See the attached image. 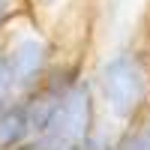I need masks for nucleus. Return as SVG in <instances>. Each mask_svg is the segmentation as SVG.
Returning <instances> with one entry per match:
<instances>
[{"mask_svg":"<svg viewBox=\"0 0 150 150\" xmlns=\"http://www.w3.org/2000/svg\"><path fill=\"white\" fill-rule=\"evenodd\" d=\"M99 114L117 126H132L150 105V48L144 39H129L102 54L90 69Z\"/></svg>","mask_w":150,"mask_h":150,"instance_id":"f257e3e1","label":"nucleus"},{"mask_svg":"<svg viewBox=\"0 0 150 150\" xmlns=\"http://www.w3.org/2000/svg\"><path fill=\"white\" fill-rule=\"evenodd\" d=\"M111 150H150V144H147V138H144L141 126H138V123H132V126H123V129H120V135H117V141H114Z\"/></svg>","mask_w":150,"mask_h":150,"instance_id":"20e7f679","label":"nucleus"},{"mask_svg":"<svg viewBox=\"0 0 150 150\" xmlns=\"http://www.w3.org/2000/svg\"><path fill=\"white\" fill-rule=\"evenodd\" d=\"M60 48L63 42L57 39V33L42 27L30 12L12 21L9 30L0 36V63L9 75L12 93L15 96L30 93L54 66Z\"/></svg>","mask_w":150,"mask_h":150,"instance_id":"f03ea898","label":"nucleus"},{"mask_svg":"<svg viewBox=\"0 0 150 150\" xmlns=\"http://www.w3.org/2000/svg\"><path fill=\"white\" fill-rule=\"evenodd\" d=\"M15 99V93H12V84H9V75L3 69V63H0V108H3L6 102H12Z\"/></svg>","mask_w":150,"mask_h":150,"instance_id":"423d86ee","label":"nucleus"},{"mask_svg":"<svg viewBox=\"0 0 150 150\" xmlns=\"http://www.w3.org/2000/svg\"><path fill=\"white\" fill-rule=\"evenodd\" d=\"M141 126V132H144V138H147V144H150V105H147V111L141 114V120H135Z\"/></svg>","mask_w":150,"mask_h":150,"instance_id":"0eeeda50","label":"nucleus"},{"mask_svg":"<svg viewBox=\"0 0 150 150\" xmlns=\"http://www.w3.org/2000/svg\"><path fill=\"white\" fill-rule=\"evenodd\" d=\"M24 12H30L27 0H0V36H3L9 30V24L15 18H21Z\"/></svg>","mask_w":150,"mask_h":150,"instance_id":"39448f33","label":"nucleus"},{"mask_svg":"<svg viewBox=\"0 0 150 150\" xmlns=\"http://www.w3.org/2000/svg\"><path fill=\"white\" fill-rule=\"evenodd\" d=\"M96 123H99V99H96L93 75L87 72L72 87H66V93L51 108L42 132L36 135L51 141L57 150H81V144L96 129Z\"/></svg>","mask_w":150,"mask_h":150,"instance_id":"7ed1b4c3","label":"nucleus"}]
</instances>
